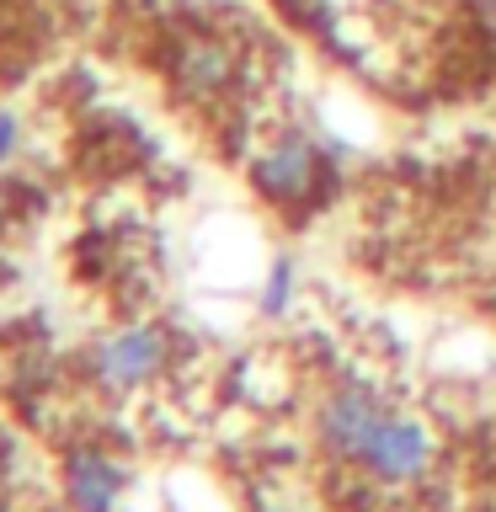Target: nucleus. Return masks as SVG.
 I'll return each mask as SVG.
<instances>
[{
  "mask_svg": "<svg viewBox=\"0 0 496 512\" xmlns=\"http://www.w3.org/2000/svg\"><path fill=\"white\" fill-rule=\"evenodd\" d=\"M160 363H166V336H160L155 326H128V331L107 336V342L96 347V374H102L107 384H118V390L155 379Z\"/></svg>",
  "mask_w": 496,
  "mask_h": 512,
  "instance_id": "f03ea898",
  "label": "nucleus"
},
{
  "mask_svg": "<svg viewBox=\"0 0 496 512\" xmlns=\"http://www.w3.org/2000/svg\"><path fill=\"white\" fill-rule=\"evenodd\" d=\"M288 283H294V267L278 262V267H272V283H267V310H283V304H288Z\"/></svg>",
  "mask_w": 496,
  "mask_h": 512,
  "instance_id": "39448f33",
  "label": "nucleus"
},
{
  "mask_svg": "<svg viewBox=\"0 0 496 512\" xmlns=\"http://www.w3.org/2000/svg\"><path fill=\"white\" fill-rule=\"evenodd\" d=\"M64 491H70L75 512H112V502H118V491H123V470L102 454V448H80V454H70V464H64Z\"/></svg>",
  "mask_w": 496,
  "mask_h": 512,
  "instance_id": "20e7f679",
  "label": "nucleus"
},
{
  "mask_svg": "<svg viewBox=\"0 0 496 512\" xmlns=\"http://www.w3.org/2000/svg\"><path fill=\"white\" fill-rule=\"evenodd\" d=\"M315 171H320V155H315L310 139H278L262 160H256V187H262L272 203H299L304 192L315 187Z\"/></svg>",
  "mask_w": 496,
  "mask_h": 512,
  "instance_id": "7ed1b4c3",
  "label": "nucleus"
},
{
  "mask_svg": "<svg viewBox=\"0 0 496 512\" xmlns=\"http://www.w3.org/2000/svg\"><path fill=\"white\" fill-rule=\"evenodd\" d=\"M320 438L342 464L384 480V486H416L438 464V443H432L427 422L411 411H395L363 384H342L320 406Z\"/></svg>",
  "mask_w": 496,
  "mask_h": 512,
  "instance_id": "f257e3e1",
  "label": "nucleus"
},
{
  "mask_svg": "<svg viewBox=\"0 0 496 512\" xmlns=\"http://www.w3.org/2000/svg\"><path fill=\"white\" fill-rule=\"evenodd\" d=\"M16 139H22V134H16V118H6V112H0V160L16 155Z\"/></svg>",
  "mask_w": 496,
  "mask_h": 512,
  "instance_id": "423d86ee",
  "label": "nucleus"
}]
</instances>
